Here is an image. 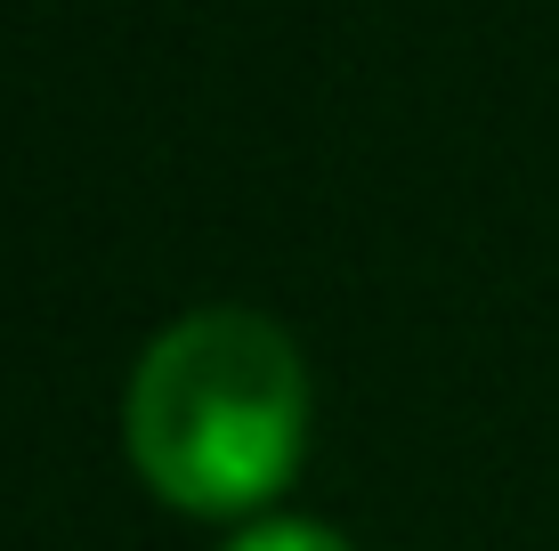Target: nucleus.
I'll list each match as a JSON object with an SVG mask.
<instances>
[{"label": "nucleus", "instance_id": "obj_1", "mask_svg": "<svg viewBox=\"0 0 559 551\" xmlns=\"http://www.w3.org/2000/svg\"><path fill=\"white\" fill-rule=\"evenodd\" d=\"M130 470L187 519H243L308 454L300 340L260 309H195L146 340L122 397Z\"/></svg>", "mask_w": 559, "mask_h": 551}, {"label": "nucleus", "instance_id": "obj_2", "mask_svg": "<svg viewBox=\"0 0 559 551\" xmlns=\"http://www.w3.org/2000/svg\"><path fill=\"white\" fill-rule=\"evenodd\" d=\"M219 551H357V543L333 536L324 519H252L243 536H227Z\"/></svg>", "mask_w": 559, "mask_h": 551}]
</instances>
